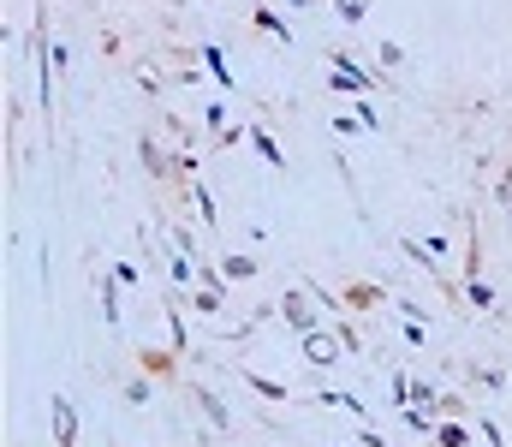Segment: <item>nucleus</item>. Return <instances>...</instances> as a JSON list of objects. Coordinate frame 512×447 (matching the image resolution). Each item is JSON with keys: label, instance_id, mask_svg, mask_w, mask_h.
Wrapping results in <instances>:
<instances>
[{"label": "nucleus", "instance_id": "f257e3e1", "mask_svg": "<svg viewBox=\"0 0 512 447\" xmlns=\"http://www.w3.org/2000/svg\"><path fill=\"white\" fill-rule=\"evenodd\" d=\"M48 412H54V442L72 447V442H78V412H72V400H66V394H54V406H48Z\"/></svg>", "mask_w": 512, "mask_h": 447}, {"label": "nucleus", "instance_id": "f03ea898", "mask_svg": "<svg viewBox=\"0 0 512 447\" xmlns=\"http://www.w3.org/2000/svg\"><path fill=\"white\" fill-rule=\"evenodd\" d=\"M340 346H346V328H340V334H316V328L304 334V352H310L316 364H334V358H340Z\"/></svg>", "mask_w": 512, "mask_h": 447}, {"label": "nucleus", "instance_id": "7ed1b4c3", "mask_svg": "<svg viewBox=\"0 0 512 447\" xmlns=\"http://www.w3.org/2000/svg\"><path fill=\"white\" fill-rule=\"evenodd\" d=\"M280 310H286V322H292V328H304V334H310V328H316V316H310V304H304V298H298V293L286 298V304H280Z\"/></svg>", "mask_w": 512, "mask_h": 447}, {"label": "nucleus", "instance_id": "20e7f679", "mask_svg": "<svg viewBox=\"0 0 512 447\" xmlns=\"http://www.w3.org/2000/svg\"><path fill=\"white\" fill-rule=\"evenodd\" d=\"M256 30H268L274 42H292V30H286V24H280L274 12H262V6H256Z\"/></svg>", "mask_w": 512, "mask_h": 447}, {"label": "nucleus", "instance_id": "39448f33", "mask_svg": "<svg viewBox=\"0 0 512 447\" xmlns=\"http://www.w3.org/2000/svg\"><path fill=\"white\" fill-rule=\"evenodd\" d=\"M251 144L262 149V161H274V167H286V155H280V144H274V138H268L262 126H256V132H251Z\"/></svg>", "mask_w": 512, "mask_h": 447}, {"label": "nucleus", "instance_id": "423d86ee", "mask_svg": "<svg viewBox=\"0 0 512 447\" xmlns=\"http://www.w3.org/2000/svg\"><path fill=\"white\" fill-rule=\"evenodd\" d=\"M221 269H227V281H251V275H256V263H251V257H227Z\"/></svg>", "mask_w": 512, "mask_h": 447}, {"label": "nucleus", "instance_id": "0eeeda50", "mask_svg": "<svg viewBox=\"0 0 512 447\" xmlns=\"http://www.w3.org/2000/svg\"><path fill=\"white\" fill-rule=\"evenodd\" d=\"M435 442H441V447H465V430H459V424H441V430H435Z\"/></svg>", "mask_w": 512, "mask_h": 447}, {"label": "nucleus", "instance_id": "6e6552de", "mask_svg": "<svg viewBox=\"0 0 512 447\" xmlns=\"http://www.w3.org/2000/svg\"><path fill=\"white\" fill-rule=\"evenodd\" d=\"M78 6H84V0H78Z\"/></svg>", "mask_w": 512, "mask_h": 447}]
</instances>
